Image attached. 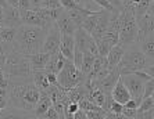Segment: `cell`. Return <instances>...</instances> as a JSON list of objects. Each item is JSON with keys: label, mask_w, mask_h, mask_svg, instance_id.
<instances>
[{"label": "cell", "mask_w": 154, "mask_h": 119, "mask_svg": "<svg viewBox=\"0 0 154 119\" xmlns=\"http://www.w3.org/2000/svg\"><path fill=\"white\" fill-rule=\"evenodd\" d=\"M60 118V115H58V112L56 111V108H54L53 105H51L50 108L46 111V114L43 115L42 119H58Z\"/></svg>", "instance_id": "34"}, {"label": "cell", "mask_w": 154, "mask_h": 119, "mask_svg": "<svg viewBox=\"0 0 154 119\" xmlns=\"http://www.w3.org/2000/svg\"><path fill=\"white\" fill-rule=\"evenodd\" d=\"M0 6L6 7V6H8V4H7V1H6V0H0Z\"/></svg>", "instance_id": "45"}, {"label": "cell", "mask_w": 154, "mask_h": 119, "mask_svg": "<svg viewBox=\"0 0 154 119\" xmlns=\"http://www.w3.org/2000/svg\"><path fill=\"white\" fill-rule=\"evenodd\" d=\"M137 28H139V33H137V42L144 39L146 36L154 33V14H146L143 17L137 18Z\"/></svg>", "instance_id": "11"}, {"label": "cell", "mask_w": 154, "mask_h": 119, "mask_svg": "<svg viewBox=\"0 0 154 119\" xmlns=\"http://www.w3.org/2000/svg\"><path fill=\"white\" fill-rule=\"evenodd\" d=\"M21 17H22V24L47 28L46 24H45V21H43V18H42V14H40L39 8H29V10L21 11Z\"/></svg>", "instance_id": "15"}, {"label": "cell", "mask_w": 154, "mask_h": 119, "mask_svg": "<svg viewBox=\"0 0 154 119\" xmlns=\"http://www.w3.org/2000/svg\"><path fill=\"white\" fill-rule=\"evenodd\" d=\"M0 112H2V108H0Z\"/></svg>", "instance_id": "49"}, {"label": "cell", "mask_w": 154, "mask_h": 119, "mask_svg": "<svg viewBox=\"0 0 154 119\" xmlns=\"http://www.w3.org/2000/svg\"><path fill=\"white\" fill-rule=\"evenodd\" d=\"M60 51L68 60H74V53H75V36L74 35H63L61 36Z\"/></svg>", "instance_id": "17"}, {"label": "cell", "mask_w": 154, "mask_h": 119, "mask_svg": "<svg viewBox=\"0 0 154 119\" xmlns=\"http://www.w3.org/2000/svg\"><path fill=\"white\" fill-rule=\"evenodd\" d=\"M15 33H17V28L3 25V26H2V29H0V39H3L4 42H7V43L13 44L14 37H15Z\"/></svg>", "instance_id": "25"}, {"label": "cell", "mask_w": 154, "mask_h": 119, "mask_svg": "<svg viewBox=\"0 0 154 119\" xmlns=\"http://www.w3.org/2000/svg\"><path fill=\"white\" fill-rule=\"evenodd\" d=\"M56 24L58 25V29H60L61 35H74L76 31L75 22L71 19L68 11L65 10V8L58 14L57 19H56Z\"/></svg>", "instance_id": "13"}, {"label": "cell", "mask_w": 154, "mask_h": 119, "mask_svg": "<svg viewBox=\"0 0 154 119\" xmlns=\"http://www.w3.org/2000/svg\"><path fill=\"white\" fill-rule=\"evenodd\" d=\"M149 14H154V0H150V4H149V10H147Z\"/></svg>", "instance_id": "42"}, {"label": "cell", "mask_w": 154, "mask_h": 119, "mask_svg": "<svg viewBox=\"0 0 154 119\" xmlns=\"http://www.w3.org/2000/svg\"><path fill=\"white\" fill-rule=\"evenodd\" d=\"M83 54L85 53H82L81 50H78L75 47V53H74V60H72V62L76 65V68L81 69V65H82V61H83Z\"/></svg>", "instance_id": "31"}, {"label": "cell", "mask_w": 154, "mask_h": 119, "mask_svg": "<svg viewBox=\"0 0 154 119\" xmlns=\"http://www.w3.org/2000/svg\"><path fill=\"white\" fill-rule=\"evenodd\" d=\"M3 18H4V7L0 6V22H3Z\"/></svg>", "instance_id": "44"}, {"label": "cell", "mask_w": 154, "mask_h": 119, "mask_svg": "<svg viewBox=\"0 0 154 119\" xmlns=\"http://www.w3.org/2000/svg\"><path fill=\"white\" fill-rule=\"evenodd\" d=\"M46 35L47 28L22 24L21 26L17 28V33L13 42V49L24 55H32L35 53H39L42 51Z\"/></svg>", "instance_id": "2"}, {"label": "cell", "mask_w": 154, "mask_h": 119, "mask_svg": "<svg viewBox=\"0 0 154 119\" xmlns=\"http://www.w3.org/2000/svg\"><path fill=\"white\" fill-rule=\"evenodd\" d=\"M61 32L58 29V25L54 22L50 28L47 29V35H46V40L43 43L42 51L47 53V54H56L60 50V44H61Z\"/></svg>", "instance_id": "9"}, {"label": "cell", "mask_w": 154, "mask_h": 119, "mask_svg": "<svg viewBox=\"0 0 154 119\" xmlns=\"http://www.w3.org/2000/svg\"><path fill=\"white\" fill-rule=\"evenodd\" d=\"M125 49H126V46H124L122 43H117L115 46L111 47V50L108 51V54H107V60H108L110 67H112V68H114V67H118L121 58L124 57Z\"/></svg>", "instance_id": "20"}, {"label": "cell", "mask_w": 154, "mask_h": 119, "mask_svg": "<svg viewBox=\"0 0 154 119\" xmlns=\"http://www.w3.org/2000/svg\"><path fill=\"white\" fill-rule=\"evenodd\" d=\"M121 79H122V82L125 83V86L128 87L132 98H136L137 101L142 103L143 94H144V80L139 75H136L135 72L122 73Z\"/></svg>", "instance_id": "8"}, {"label": "cell", "mask_w": 154, "mask_h": 119, "mask_svg": "<svg viewBox=\"0 0 154 119\" xmlns=\"http://www.w3.org/2000/svg\"><path fill=\"white\" fill-rule=\"evenodd\" d=\"M111 96L115 101H118L121 104H125L126 101H129L132 98V96H131V93H129V90H128V87L125 86V83L122 82L121 78H119V80L117 82L114 89H112Z\"/></svg>", "instance_id": "18"}, {"label": "cell", "mask_w": 154, "mask_h": 119, "mask_svg": "<svg viewBox=\"0 0 154 119\" xmlns=\"http://www.w3.org/2000/svg\"><path fill=\"white\" fill-rule=\"evenodd\" d=\"M124 119H136L137 118V109L136 108H128L124 105V111H122Z\"/></svg>", "instance_id": "29"}, {"label": "cell", "mask_w": 154, "mask_h": 119, "mask_svg": "<svg viewBox=\"0 0 154 119\" xmlns=\"http://www.w3.org/2000/svg\"><path fill=\"white\" fill-rule=\"evenodd\" d=\"M53 105V101H51L50 94L47 91H40V98L39 101L36 103L35 109H33V114H35V118L42 119L43 115L46 114V111Z\"/></svg>", "instance_id": "16"}, {"label": "cell", "mask_w": 154, "mask_h": 119, "mask_svg": "<svg viewBox=\"0 0 154 119\" xmlns=\"http://www.w3.org/2000/svg\"><path fill=\"white\" fill-rule=\"evenodd\" d=\"M153 91H154V78L151 76L150 79L144 82V94H143V97H150L151 94H153Z\"/></svg>", "instance_id": "28"}, {"label": "cell", "mask_w": 154, "mask_h": 119, "mask_svg": "<svg viewBox=\"0 0 154 119\" xmlns=\"http://www.w3.org/2000/svg\"><path fill=\"white\" fill-rule=\"evenodd\" d=\"M110 17H111V11L101 8V10H100V14H99V21H97L96 26H94L93 32L90 33V35L93 36V39L96 40V42H97L99 39H101V36H103L104 33H106V31L108 29V24H110Z\"/></svg>", "instance_id": "12"}, {"label": "cell", "mask_w": 154, "mask_h": 119, "mask_svg": "<svg viewBox=\"0 0 154 119\" xmlns=\"http://www.w3.org/2000/svg\"><path fill=\"white\" fill-rule=\"evenodd\" d=\"M94 60H96V55H93L92 53H85L83 54V61L82 65H81V71H82L83 75H89L92 68H93V64H94Z\"/></svg>", "instance_id": "24"}, {"label": "cell", "mask_w": 154, "mask_h": 119, "mask_svg": "<svg viewBox=\"0 0 154 119\" xmlns=\"http://www.w3.org/2000/svg\"><path fill=\"white\" fill-rule=\"evenodd\" d=\"M107 1L111 4V6L115 8V10H118V11H122L124 8H125L124 3H122V0H107Z\"/></svg>", "instance_id": "37"}, {"label": "cell", "mask_w": 154, "mask_h": 119, "mask_svg": "<svg viewBox=\"0 0 154 119\" xmlns=\"http://www.w3.org/2000/svg\"><path fill=\"white\" fill-rule=\"evenodd\" d=\"M3 25L6 26H13V28H18L22 25V17L21 11L18 7H13V6H6L4 7V18H3Z\"/></svg>", "instance_id": "14"}, {"label": "cell", "mask_w": 154, "mask_h": 119, "mask_svg": "<svg viewBox=\"0 0 154 119\" xmlns=\"http://www.w3.org/2000/svg\"><path fill=\"white\" fill-rule=\"evenodd\" d=\"M8 6H13V7H18V0H6Z\"/></svg>", "instance_id": "43"}, {"label": "cell", "mask_w": 154, "mask_h": 119, "mask_svg": "<svg viewBox=\"0 0 154 119\" xmlns=\"http://www.w3.org/2000/svg\"><path fill=\"white\" fill-rule=\"evenodd\" d=\"M6 78H29L32 76V67L28 55L15 51L14 49L7 54L6 64L3 67Z\"/></svg>", "instance_id": "3"}, {"label": "cell", "mask_w": 154, "mask_h": 119, "mask_svg": "<svg viewBox=\"0 0 154 119\" xmlns=\"http://www.w3.org/2000/svg\"><path fill=\"white\" fill-rule=\"evenodd\" d=\"M129 1H131V0H122V3H124V6H128Z\"/></svg>", "instance_id": "46"}, {"label": "cell", "mask_w": 154, "mask_h": 119, "mask_svg": "<svg viewBox=\"0 0 154 119\" xmlns=\"http://www.w3.org/2000/svg\"><path fill=\"white\" fill-rule=\"evenodd\" d=\"M32 78L33 82L40 91H45L50 87V82H49V76L45 69H38V71H32Z\"/></svg>", "instance_id": "22"}, {"label": "cell", "mask_w": 154, "mask_h": 119, "mask_svg": "<svg viewBox=\"0 0 154 119\" xmlns=\"http://www.w3.org/2000/svg\"><path fill=\"white\" fill-rule=\"evenodd\" d=\"M74 36H75V47L78 50H81L82 53H92L96 57L99 55V47H97L96 40L82 26L76 28Z\"/></svg>", "instance_id": "7"}, {"label": "cell", "mask_w": 154, "mask_h": 119, "mask_svg": "<svg viewBox=\"0 0 154 119\" xmlns=\"http://www.w3.org/2000/svg\"><path fill=\"white\" fill-rule=\"evenodd\" d=\"M67 60L68 58L65 57L61 51H58V54H57V61H56V69H54V73H58L61 71V69L64 68V65L65 62H67Z\"/></svg>", "instance_id": "27"}, {"label": "cell", "mask_w": 154, "mask_h": 119, "mask_svg": "<svg viewBox=\"0 0 154 119\" xmlns=\"http://www.w3.org/2000/svg\"><path fill=\"white\" fill-rule=\"evenodd\" d=\"M119 43L124 46L132 44L137 42V19L135 17V13L129 7H125L122 11H119Z\"/></svg>", "instance_id": "5"}, {"label": "cell", "mask_w": 154, "mask_h": 119, "mask_svg": "<svg viewBox=\"0 0 154 119\" xmlns=\"http://www.w3.org/2000/svg\"><path fill=\"white\" fill-rule=\"evenodd\" d=\"M122 111H124V104L118 103V101H112L111 105H110V109L108 112H112V114H118V115H122Z\"/></svg>", "instance_id": "30"}, {"label": "cell", "mask_w": 154, "mask_h": 119, "mask_svg": "<svg viewBox=\"0 0 154 119\" xmlns=\"http://www.w3.org/2000/svg\"><path fill=\"white\" fill-rule=\"evenodd\" d=\"M42 7L58 8V7H61V3H60V0H42Z\"/></svg>", "instance_id": "33"}, {"label": "cell", "mask_w": 154, "mask_h": 119, "mask_svg": "<svg viewBox=\"0 0 154 119\" xmlns=\"http://www.w3.org/2000/svg\"><path fill=\"white\" fill-rule=\"evenodd\" d=\"M143 71H144V72H147V73H149V75H150V76H153V78H154V64L147 65V67L143 69Z\"/></svg>", "instance_id": "39"}, {"label": "cell", "mask_w": 154, "mask_h": 119, "mask_svg": "<svg viewBox=\"0 0 154 119\" xmlns=\"http://www.w3.org/2000/svg\"><path fill=\"white\" fill-rule=\"evenodd\" d=\"M154 108V100L153 97H143L142 103H140L139 108H137V114H142V112H146V111H150V109Z\"/></svg>", "instance_id": "26"}, {"label": "cell", "mask_w": 154, "mask_h": 119, "mask_svg": "<svg viewBox=\"0 0 154 119\" xmlns=\"http://www.w3.org/2000/svg\"><path fill=\"white\" fill-rule=\"evenodd\" d=\"M57 80L58 86L61 89L69 90V89H74V87L79 86L82 83H86L88 82V76L83 75L82 71L76 68V65L71 60H67L64 68L57 73Z\"/></svg>", "instance_id": "6"}, {"label": "cell", "mask_w": 154, "mask_h": 119, "mask_svg": "<svg viewBox=\"0 0 154 119\" xmlns=\"http://www.w3.org/2000/svg\"><path fill=\"white\" fill-rule=\"evenodd\" d=\"M51 54H47L45 51H39V53H35L32 55H28L29 61H31V67H32V71H38V69H45L46 68V64L49 61Z\"/></svg>", "instance_id": "21"}, {"label": "cell", "mask_w": 154, "mask_h": 119, "mask_svg": "<svg viewBox=\"0 0 154 119\" xmlns=\"http://www.w3.org/2000/svg\"><path fill=\"white\" fill-rule=\"evenodd\" d=\"M13 50V44L4 42L3 39H0V54H6L7 55L10 51Z\"/></svg>", "instance_id": "32"}, {"label": "cell", "mask_w": 154, "mask_h": 119, "mask_svg": "<svg viewBox=\"0 0 154 119\" xmlns=\"http://www.w3.org/2000/svg\"><path fill=\"white\" fill-rule=\"evenodd\" d=\"M31 3H32V8L42 7V0H31Z\"/></svg>", "instance_id": "41"}, {"label": "cell", "mask_w": 154, "mask_h": 119, "mask_svg": "<svg viewBox=\"0 0 154 119\" xmlns=\"http://www.w3.org/2000/svg\"><path fill=\"white\" fill-rule=\"evenodd\" d=\"M18 8H20V11H25V10L32 8L31 0H18Z\"/></svg>", "instance_id": "36"}, {"label": "cell", "mask_w": 154, "mask_h": 119, "mask_svg": "<svg viewBox=\"0 0 154 119\" xmlns=\"http://www.w3.org/2000/svg\"><path fill=\"white\" fill-rule=\"evenodd\" d=\"M151 97H153V100H154V91H153V94H151Z\"/></svg>", "instance_id": "47"}, {"label": "cell", "mask_w": 154, "mask_h": 119, "mask_svg": "<svg viewBox=\"0 0 154 119\" xmlns=\"http://www.w3.org/2000/svg\"><path fill=\"white\" fill-rule=\"evenodd\" d=\"M121 78V72H119V68L118 67H114V68L107 73V75L104 76L103 79L100 80H92L90 82V89H93V87H97V89H100L101 91L104 93H111L114 86L117 85V82Z\"/></svg>", "instance_id": "10"}, {"label": "cell", "mask_w": 154, "mask_h": 119, "mask_svg": "<svg viewBox=\"0 0 154 119\" xmlns=\"http://www.w3.org/2000/svg\"><path fill=\"white\" fill-rule=\"evenodd\" d=\"M99 14H100V10H99V11H94L93 14L88 15V17L83 19V22H82V25H81V26L85 29L86 32H89V33L93 32L94 26H96L97 21H99Z\"/></svg>", "instance_id": "23"}, {"label": "cell", "mask_w": 154, "mask_h": 119, "mask_svg": "<svg viewBox=\"0 0 154 119\" xmlns=\"http://www.w3.org/2000/svg\"><path fill=\"white\" fill-rule=\"evenodd\" d=\"M140 46V50L144 53V55L147 57L150 64H154V33L146 36L144 39H142L140 42H137Z\"/></svg>", "instance_id": "19"}, {"label": "cell", "mask_w": 154, "mask_h": 119, "mask_svg": "<svg viewBox=\"0 0 154 119\" xmlns=\"http://www.w3.org/2000/svg\"><path fill=\"white\" fill-rule=\"evenodd\" d=\"M2 26H3V24H2V22H0V29H2Z\"/></svg>", "instance_id": "48"}, {"label": "cell", "mask_w": 154, "mask_h": 119, "mask_svg": "<svg viewBox=\"0 0 154 119\" xmlns=\"http://www.w3.org/2000/svg\"><path fill=\"white\" fill-rule=\"evenodd\" d=\"M8 105V100H7V97H3V96H0V108L3 109V108H6Z\"/></svg>", "instance_id": "40"}, {"label": "cell", "mask_w": 154, "mask_h": 119, "mask_svg": "<svg viewBox=\"0 0 154 119\" xmlns=\"http://www.w3.org/2000/svg\"><path fill=\"white\" fill-rule=\"evenodd\" d=\"M94 4H97L100 8H104V10H108V11H112V10H115L114 7H112L111 4L108 3L107 0H92Z\"/></svg>", "instance_id": "35"}, {"label": "cell", "mask_w": 154, "mask_h": 119, "mask_svg": "<svg viewBox=\"0 0 154 119\" xmlns=\"http://www.w3.org/2000/svg\"><path fill=\"white\" fill-rule=\"evenodd\" d=\"M40 98V90L33 78H10L8 79V105L24 112L26 118H35L33 109Z\"/></svg>", "instance_id": "1"}, {"label": "cell", "mask_w": 154, "mask_h": 119, "mask_svg": "<svg viewBox=\"0 0 154 119\" xmlns=\"http://www.w3.org/2000/svg\"><path fill=\"white\" fill-rule=\"evenodd\" d=\"M147 65H150L147 57L144 55V53L140 50V46L137 42L132 44H128L124 53V57L121 58V61L118 64L119 72L128 73V72H135L139 69H144Z\"/></svg>", "instance_id": "4"}, {"label": "cell", "mask_w": 154, "mask_h": 119, "mask_svg": "<svg viewBox=\"0 0 154 119\" xmlns=\"http://www.w3.org/2000/svg\"><path fill=\"white\" fill-rule=\"evenodd\" d=\"M74 119H88L86 118V111L82 108H79L78 111L74 114Z\"/></svg>", "instance_id": "38"}]
</instances>
